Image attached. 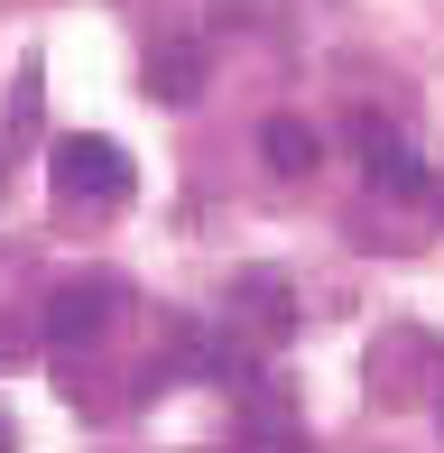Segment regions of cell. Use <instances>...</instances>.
Listing matches in <instances>:
<instances>
[{
	"instance_id": "1",
	"label": "cell",
	"mask_w": 444,
	"mask_h": 453,
	"mask_svg": "<svg viewBox=\"0 0 444 453\" xmlns=\"http://www.w3.org/2000/svg\"><path fill=\"white\" fill-rule=\"evenodd\" d=\"M47 176H56V203H65V213H111V203L130 195V157H120V139H103V130L56 139Z\"/></svg>"
},
{
	"instance_id": "2",
	"label": "cell",
	"mask_w": 444,
	"mask_h": 453,
	"mask_svg": "<svg viewBox=\"0 0 444 453\" xmlns=\"http://www.w3.org/2000/svg\"><path fill=\"white\" fill-rule=\"evenodd\" d=\"M120 324V278H65L47 296V315H37V334L56 342V352H93Z\"/></svg>"
},
{
	"instance_id": "3",
	"label": "cell",
	"mask_w": 444,
	"mask_h": 453,
	"mask_svg": "<svg viewBox=\"0 0 444 453\" xmlns=\"http://www.w3.org/2000/svg\"><path fill=\"white\" fill-rule=\"evenodd\" d=\"M361 167H371L379 195H398V203H417V195H435V176H426V157L408 149V139L389 130V120H361Z\"/></svg>"
},
{
	"instance_id": "4",
	"label": "cell",
	"mask_w": 444,
	"mask_h": 453,
	"mask_svg": "<svg viewBox=\"0 0 444 453\" xmlns=\"http://www.w3.org/2000/svg\"><path fill=\"white\" fill-rule=\"evenodd\" d=\"M259 157H269V176H315L325 139H315V120H296V111H269V120H259Z\"/></svg>"
},
{
	"instance_id": "5",
	"label": "cell",
	"mask_w": 444,
	"mask_h": 453,
	"mask_svg": "<svg viewBox=\"0 0 444 453\" xmlns=\"http://www.w3.org/2000/svg\"><path fill=\"white\" fill-rule=\"evenodd\" d=\"M149 93L157 102H195V93H204V47H195V37L149 47Z\"/></svg>"
},
{
	"instance_id": "6",
	"label": "cell",
	"mask_w": 444,
	"mask_h": 453,
	"mask_svg": "<svg viewBox=\"0 0 444 453\" xmlns=\"http://www.w3.org/2000/svg\"><path fill=\"white\" fill-rule=\"evenodd\" d=\"M426 361H435V342H426V334H379V352H371V380H379V398H408Z\"/></svg>"
},
{
	"instance_id": "7",
	"label": "cell",
	"mask_w": 444,
	"mask_h": 453,
	"mask_svg": "<svg viewBox=\"0 0 444 453\" xmlns=\"http://www.w3.org/2000/svg\"><path fill=\"white\" fill-rule=\"evenodd\" d=\"M28 130H37V65H19V84H10V120H0V176H10V157L28 149Z\"/></svg>"
},
{
	"instance_id": "8",
	"label": "cell",
	"mask_w": 444,
	"mask_h": 453,
	"mask_svg": "<svg viewBox=\"0 0 444 453\" xmlns=\"http://www.w3.org/2000/svg\"><path fill=\"white\" fill-rule=\"evenodd\" d=\"M0 444H10V417H0Z\"/></svg>"
}]
</instances>
